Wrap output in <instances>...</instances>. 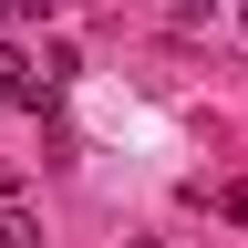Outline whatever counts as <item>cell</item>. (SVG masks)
I'll use <instances>...</instances> for the list:
<instances>
[{"label": "cell", "instance_id": "obj_1", "mask_svg": "<svg viewBox=\"0 0 248 248\" xmlns=\"http://www.w3.org/2000/svg\"><path fill=\"white\" fill-rule=\"evenodd\" d=\"M0 104H31V114L52 104V73H31V62H21L11 42H0Z\"/></svg>", "mask_w": 248, "mask_h": 248}, {"label": "cell", "instance_id": "obj_2", "mask_svg": "<svg viewBox=\"0 0 248 248\" xmlns=\"http://www.w3.org/2000/svg\"><path fill=\"white\" fill-rule=\"evenodd\" d=\"M0 248H42V228L21 217V197H0Z\"/></svg>", "mask_w": 248, "mask_h": 248}, {"label": "cell", "instance_id": "obj_3", "mask_svg": "<svg viewBox=\"0 0 248 248\" xmlns=\"http://www.w3.org/2000/svg\"><path fill=\"white\" fill-rule=\"evenodd\" d=\"M0 197H21V166H11V155H0Z\"/></svg>", "mask_w": 248, "mask_h": 248}, {"label": "cell", "instance_id": "obj_4", "mask_svg": "<svg viewBox=\"0 0 248 248\" xmlns=\"http://www.w3.org/2000/svg\"><path fill=\"white\" fill-rule=\"evenodd\" d=\"M238 21H248V11H238Z\"/></svg>", "mask_w": 248, "mask_h": 248}]
</instances>
